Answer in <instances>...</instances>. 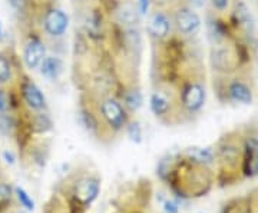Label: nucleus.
<instances>
[{
  "instance_id": "nucleus-1",
  "label": "nucleus",
  "mask_w": 258,
  "mask_h": 213,
  "mask_svg": "<svg viewBox=\"0 0 258 213\" xmlns=\"http://www.w3.org/2000/svg\"><path fill=\"white\" fill-rule=\"evenodd\" d=\"M214 89L225 102L251 104L255 97V79L251 66H241L228 76H214Z\"/></svg>"
},
{
  "instance_id": "nucleus-2",
  "label": "nucleus",
  "mask_w": 258,
  "mask_h": 213,
  "mask_svg": "<svg viewBox=\"0 0 258 213\" xmlns=\"http://www.w3.org/2000/svg\"><path fill=\"white\" fill-rule=\"evenodd\" d=\"M210 66L214 76H228L240 69L242 63L240 47L228 35H218L210 49Z\"/></svg>"
},
{
  "instance_id": "nucleus-3",
  "label": "nucleus",
  "mask_w": 258,
  "mask_h": 213,
  "mask_svg": "<svg viewBox=\"0 0 258 213\" xmlns=\"http://www.w3.org/2000/svg\"><path fill=\"white\" fill-rule=\"evenodd\" d=\"M179 90V100L182 112L186 115H195L201 111L207 99V83H205V72L203 66L192 65L188 76L178 87Z\"/></svg>"
},
{
  "instance_id": "nucleus-4",
  "label": "nucleus",
  "mask_w": 258,
  "mask_h": 213,
  "mask_svg": "<svg viewBox=\"0 0 258 213\" xmlns=\"http://www.w3.org/2000/svg\"><path fill=\"white\" fill-rule=\"evenodd\" d=\"M217 159L222 173H232L244 167V133L231 132L225 135L217 149Z\"/></svg>"
},
{
  "instance_id": "nucleus-5",
  "label": "nucleus",
  "mask_w": 258,
  "mask_h": 213,
  "mask_svg": "<svg viewBox=\"0 0 258 213\" xmlns=\"http://www.w3.org/2000/svg\"><path fill=\"white\" fill-rule=\"evenodd\" d=\"M151 109L159 119L172 118L176 112L182 111L179 100V90L172 84H161L151 96Z\"/></svg>"
},
{
  "instance_id": "nucleus-6",
  "label": "nucleus",
  "mask_w": 258,
  "mask_h": 213,
  "mask_svg": "<svg viewBox=\"0 0 258 213\" xmlns=\"http://www.w3.org/2000/svg\"><path fill=\"white\" fill-rule=\"evenodd\" d=\"M169 13L174 29L179 36L194 37L200 33L203 26V19L189 3H179Z\"/></svg>"
},
{
  "instance_id": "nucleus-7",
  "label": "nucleus",
  "mask_w": 258,
  "mask_h": 213,
  "mask_svg": "<svg viewBox=\"0 0 258 213\" xmlns=\"http://www.w3.org/2000/svg\"><path fill=\"white\" fill-rule=\"evenodd\" d=\"M98 112L102 121L112 132H119L128 123L126 109L112 96H102L98 100Z\"/></svg>"
},
{
  "instance_id": "nucleus-8",
  "label": "nucleus",
  "mask_w": 258,
  "mask_h": 213,
  "mask_svg": "<svg viewBox=\"0 0 258 213\" xmlns=\"http://www.w3.org/2000/svg\"><path fill=\"white\" fill-rule=\"evenodd\" d=\"M174 29L171 13H166L165 10H154L148 18V33L155 40H164L171 35Z\"/></svg>"
},
{
  "instance_id": "nucleus-9",
  "label": "nucleus",
  "mask_w": 258,
  "mask_h": 213,
  "mask_svg": "<svg viewBox=\"0 0 258 213\" xmlns=\"http://www.w3.org/2000/svg\"><path fill=\"white\" fill-rule=\"evenodd\" d=\"M69 26V18L64 13L63 10L60 9H50L45 13L43 18V29L46 32L47 36L53 37V39H59L66 33Z\"/></svg>"
},
{
  "instance_id": "nucleus-10",
  "label": "nucleus",
  "mask_w": 258,
  "mask_h": 213,
  "mask_svg": "<svg viewBox=\"0 0 258 213\" xmlns=\"http://www.w3.org/2000/svg\"><path fill=\"white\" fill-rule=\"evenodd\" d=\"M99 180L95 177H85L79 180V183L75 187V200L81 206H89L98 197L99 193Z\"/></svg>"
},
{
  "instance_id": "nucleus-11",
  "label": "nucleus",
  "mask_w": 258,
  "mask_h": 213,
  "mask_svg": "<svg viewBox=\"0 0 258 213\" xmlns=\"http://www.w3.org/2000/svg\"><path fill=\"white\" fill-rule=\"evenodd\" d=\"M45 56H46V49L42 43V40L36 37L29 39L23 50V60H25V65L28 66V69L30 70L37 69L42 63V60L45 59Z\"/></svg>"
},
{
  "instance_id": "nucleus-12",
  "label": "nucleus",
  "mask_w": 258,
  "mask_h": 213,
  "mask_svg": "<svg viewBox=\"0 0 258 213\" xmlns=\"http://www.w3.org/2000/svg\"><path fill=\"white\" fill-rule=\"evenodd\" d=\"M207 2L210 12L214 15V19L220 22L230 20L238 6V0H207Z\"/></svg>"
},
{
  "instance_id": "nucleus-13",
  "label": "nucleus",
  "mask_w": 258,
  "mask_h": 213,
  "mask_svg": "<svg viewBox=\"0 0 258 213\" xmlns=\"http://www.w3.org/2000/svg\"><path fill=\"white\" fill-rule=\"evenodd\" d=\"M22 94L25 102L28 103V106L33 111H43L46 106V100L45 96L42 94L40 89L37 87L33 82H23L22 84Z\"/></svg>"
},
{
  "instance_id": "nucleus-14",
  "label": "nucleus",
  "mask_w": 258,
  "mask_h": 213,
  "mask_svg": "<svg viewBox=\"0 0 258 213\" xmlns=\"http://www.w3.org/2000/svg\"><path fill=\"white\" fill-rule=\"evenodd\" d=\"M40 73L49 80L56 79L62 72V62L55 56H45V59L40 63Z\"/></svg>"
},
{
  "instance_id": "nucleus-15",
  "label": "nucleus",
  "mask_w": 258,
  "mask_h": 213,
  "mask_svg": "<svg viewBox=\"0 0 258 213\" xmlns=\"http://www.w3.org/2000/svg\"><path fill=\"white\" fill-rule=\"evenodd\" d=\"M142 103V96L137 89H129L123 94V108L129 112L138 111Z\"/></svg>"
},
{
  "instance_id": "nucleus-16",
  "label": "nucleus",
  "mask_w": 258,
  "mask_h": 213,
  "mask_svg": "<svg viewBox=\"0 0 258 213\" xmlns=\"http://www.w3.org/2000/svg\"><path fill=\"white\" fill-rule=\"evenodd\" d=\"M118 15H119V19L122 23L125 25H134L137 22V18H138V13H137V9L132 3H126L122 6V9L118 10Z\"/></svg>"
},
{
  "instance_id": "nucleus-17",
  "label": "nucleus",
  "mask_w": 258,
  "mask_h": 213,
  "mask_svg": "<svg viewBox=\"0 0 258 213\" xmlns=\"http://www.w3.org/2000/svg\"><path fill=\"white\" fill-rule=\"evenodd\" d=\"M12 69H10L9 60L5 56L0 55V83H6L10 80Z\"/></svg>"
},
{
  "instance_id": "nucleus-18",
  "label": "nucleus",
  "mask_w": 258,
  "mask_h": 213,
  "mask_svg": "<svg viewBox=\"0 0 258 213\" xmlns=\"http://www.w3.org/2000/svg\"><path fill=\"white\" fill-rule=\"evenodd\" d=\"M12 199V189L6 183H0V206L8 204Z\"/></svg>"
},
{
  "instance_id": "nucleus-19",
  "label": "nucleus",
  "mask_w": 258,
  "mask_h": 213,
  "mask_svg": "<svg viewBox=\"0 0 258 213\" xmlns=\"http://www.w3.org/2000/svg\"><path fill=\"white\" fill-rule=\"evenodd\" d=\"M16 193H18V197H19V200H20V203L23 204L26 209L32 210V209H33V202H32V199L29 197L28 193H26L23 189H20V187L16 189Z\"/></svg>"
},
{
  "instance_id": "nucleus-20",
  "label": "nucleus",
  "mask_w": 258,
  "mask_h": 213,
  "mask_svg": "<svg viewBox=\"0 0 258 213\" xmlns=\"http://www.w3.org/2000/svg\"><path fill=\"white\" fill-rule=\"evenodd\" d=\"M6 108H8V99H6V94L3 90H0V113H3V112L6 111Z\"/></svg>"
},
{
  "instance_id": "nucleus-21",
  "label": "nucleus",
  "mask_w": 258,
  "mask_h": 213,
  "mask_svg": "<svg viewBox=\"0 0 258 213\" xmlns=\"http://www.w3.org/2000/svg\"><path fill=\"white\" fill-rule=\"evenodd\" d=\"M129 133H131V138L134 139L135 138V135H137V139L139 140L141 138V130H139L138 125H131V128H129Z\"/></svg>"
},
{
  "instance_id": "nucleus-22",
  "label": "nucleus",
  "mask_w": 258,
  "mask_h": 213,
  "mask_svg": "<svg viewBox=\"0 0 258 213\" xmlns=\"http://www.w3.org/2000/svg\"><path fill=\"white\" fill-rule=\"evenodd\" d=\"M148 10V0H141L139 2V13L141 15H145Z\"/></svg>"
},
{
  "instance_id": "nucleus-23",
  "label": "nucleus",
  "mask_w": 258,
  "mask_h": 213,
  "mask_svg": "<svg viewBox=\"0 0 258 213\" xmlns=\"http://www.w3.org/2000/svg\"><path fill=\"white\" fill-rule=\"evenodd\" d=\"M2 35H3V30H2V25H0V37H2Z\"/></svg>"
},
{
  "instance_id": "nucleus-24",
  "label": "nucleus",
  "mask_w": 258,
  "mask_h": 213,
  "mask_svg": "<svg viewBox=\"0 0 258 213\" xmlns=\"http://www.w3.org/2000/svg\"><path fill=\"white\" fill-rule=\"evenodd\" d=\"M257 2H258V0H257Z\"/></svg>"
}]
</instances>
